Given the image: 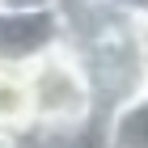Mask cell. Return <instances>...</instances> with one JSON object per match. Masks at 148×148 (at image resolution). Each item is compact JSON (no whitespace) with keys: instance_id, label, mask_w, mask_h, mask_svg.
<instances>
[{"instance_id":"cell-2","label":"cell","mask_w":148,"mask_h":148,"mask_svg":"<svg viewBox=\"0 0 148 148\" xmlns=\"http://www.w3.org/2000/svg\"><path fill=\"white\" fill-rule=\"evenodd\" d=\"M76 55H80V64H85V72H89V80H93L102 119H110L119 106H127L131 97L144 93V76H148V25L123 21L106 38L80 47Z\"/></svg>"},{"instance_id":"cell-4","label":"cell","mask_w":148,"mask_h":148,"mask_svg":"<svg viewBox=\"0 0 148 148\" xmlns=\"http://www.w3.org/2000/svg\"><path fill=\"white\" fill-rule=\"evenodd\" d=\"M34 89H30V68L0 64V140L34 136Z\"/></svg>"},{"instance_id":"cell-5","label":"cell","mask_w":148,"mask_h":148,"mask_svg":"<svg viewBox=\"0 0 148 148\" xmlns=\"http://www.w3.org/2000/svg\"><path fill=\"white\" fill-rule=\"evenodd\" d=\"M106 148H148V93L131 97L106 119Z\"/></svg>"},{"instance_id":"cell-7","label":"cell","mask_w":148,"mask_h":148,"mask_svg":"<svg viewBox=\"0 0 148 148\" xmlns=\"http://www.w3.org/2000/svg\"><path fill=\"white\" fill-rule=\"evenodd\" d=\"M144 93H148V76H144Z\"/></svg>"},{"instance_id":"cell-3","label":"cell","mask_w":148,"mask_h":148,"mask_svg":"<svg viewBox=\"0 0 148 148\" xmlns=\"http://www.w3.org/2000/svg\"><path fill=\"white\" fill-rule=\"evenodd\" d=\"M59 47L68 38L55 9H0V64L30 68Z\"/></svg>"},{"instance_id":"cell-6","label":"cell","mask_w":148,"mask_h":148,"mask_svg":"<svg viewBox=\"0 0 148 148\" xmlns=\"http://www.w3.org/2000/svg\"><path fill=\"white\" fill-rule=\"evenodd\" d=\"M110 4L123 13V17H131V21L148 25V0H110Z\"/></svg>"},{"instance_id":"cell-1","label":"cell","mask_w":148,"mask_h":148,"mask_svg":"<svg viewBox=\"0 0 148 148\" xmlns=\"http://www.w3.org/2000/svg\"><path fill=\"white\" fill-rule=\"evenodd\" d=\"M30 89H34V131L38 136H64L80 127L102 123L93 80L72 47H59L38 64H30Z\"/></svg>"}]
</instances>
